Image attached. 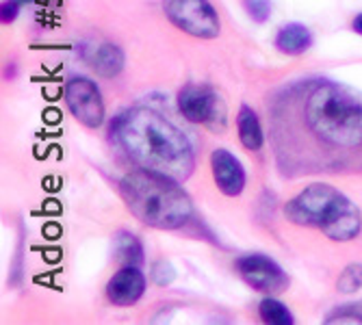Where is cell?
<instances>
[{"label": "cell", "instance_id": "1", "mask_svg": "<svg viewBox=\"0 0 362 325\" xmlns=\"http://www.w3.org/2000/svg\"><path fill=\"white\" fill-rule=\"evenodd\" d=\"M267 111L282 176L362 172V91L330 78H304L282 87Z\"/></svg>", "mask_w": 362, "mask_h": 325}, {"label": "cell", "instance_id": "2", "mask_svg": "<svg viewBox=\"0 0 362 325\" xmlns=\"http://www.w3.org/2000/svg\"><path fill=\"white\" fill-rule=\"evenodd\" d=\"M119 150L141 170L185 182L195 170V150L182 130L148 107L119 113L111 126Z\"/></svg>", "mask_w": 362, "mask_h": 325}, {"label": "cell", "instance_id": "3", "mask_svg": "<svg viewBox=\"0 0 362 325\" xmlns=\"http://www.w3.org/2000/svg\"><path fill=\"white\" fill-rule=\"evenodd\" d=\"M119 195L128 211L156 230H178L193 217V202L180 180L137 167L119 180Z\"/></svg>", "mask_w": 362, "mask_h": 325}, {"label": "cell", "instance_id": "4", "mask_svg": "<svg viewBox=\"0 0 362 325\" xmlns=\"http://www.w3.org/2000/svg\"><path fill=\"white\" fill-rule=\"evenodd\" d=\"M168 20L197 40H215L221 30L217 9L209 0H163Z\"/></svg>", "mask_w": 362, "mask_h": 325}, {"label": "cell", "instance_id": "5", "mask_svg": "<svg viewBox=\"0 0 362 325\" xmlns=\"http://www.w3.org/2000/svg\"><path fill=\"white\" fill-rule=\"evenodd\" d=\"M341 198H343V193L334 189L332 184L315 182L286 202L284 215L295 225L321 228V223L325 221V217L330 215V211L337 206Z\"/></svg>", "mask_w": 362, "mask_h": 325}, {"label": "cell", "instance_id": "6", "mask_svg": "<svg viewBox=\"0 0 362 325\" xmlns=\"http://www.w3.org/2000/svg\"><path fill=\"white\" fill-rule=\"evenodd\" d=\"M178 111L191 124H202L211 130H221L226 124V107L219 93L209 85L189 83L178 91Z\"/></svg>", "mask_w": 362, "mask_h": 325}, {"label": "cell", "instance_id": "7", "mask_svg": "<svg viewBox=\"0 0 362 325\" xmlns=\"http://www.w3.org/2000/svg\"><path fill=\"white\" fill-rule=\"evenodd\" d=\"M65 105L74 119L87 128H100L105 122V100L98 85L87 76H72L65 81L63 89Z\"/></svg>", "mask_w": 362, "mask_h": 325}, {"label": "cell", "instance_id": "8", "mask_svg": "<svg viewBox=\"0 0 362 325\" xmlns=\"http://www.w3.org/2000/svg\"><path fill=\"white\" fill-rule=\"evenodd\" d=\"M237 271L247 286H252L258 292H269V295L286 290L291 284L288 273L272 256L260 254V252L243 254L237 260Z\"/></svg>", "mask_w": 362, "mask_h": 325}, {"label": "cell", "instance_id": "9", "mask_svg": "<svg viewBox=\"0 0 362 325\" xmlns=\"http://www.w3.org/2000/svg\"><path fill=\"white\" fill-rule=\"evenodd\" d=\"M211 170L217 189L228 195V198H237L243 193L247 184V174L245 167L241 165V160L226 148H217L211 154Z\"/></svg>", "mask_w": 362, "mask_h": 325}, {"label": "cell", "instance_id": "10", "mask_svg": "<svg viewBox=\"0 0 362 325\" xmlns=\"http://www.w3.org/2000/svg\"><path fill=\"white\" fill-rule=\"evenodd\" d=\"M360 230H362V213L347 195H343V198L337 202V206L330 211V215H327L325 221L321 223V232L337 243L356 239L360 235Z\"/></svg>", "mask_w": 362, "mask_h": 325}, {"label": "cell", "instance_id": "11", "mask_svg": "<svg viewBox=\"0 0 362 325\" xmlns=\"http://www.w3.org/2000/svg\"><path fill=\"white\" fill-rule=\"evenodd\" d=\"M146 273L141 267L124 265L107 284V300L113 306H135L146 292Z\"/></svg>", "mask_w": 362, "mask_h": 325}, {"label": "cell", "instance_id": "12", "mask_svg": "<svg viewBox=\"0 0 362 325\" xmlns=\"http://www.w3.org/2000/svg\"><path fill=\"white\" fill-rule=\"evenodd\" d=\"M276 48L282 52V54H288V57H298V54H304L310 44H313V32L308 26L300 24V22H291V24H284L278 35H276Z\"/></svg>", "mask_w": 362, "mask_h": 325}, {"label": "cell", "instance_id": "13", "mask_svg": "<svg viewBox=\"0 0 362 325\" xmlns=\"http://www.w3.org/2000/svg\"><path fill=\"white\" fill-rule=\"evenodd\" d=\"M237 133L241 146L250 152H258L265 146V130H262V124L250 105H241L237 113Z\"/></svg>", "mask_w": 362, "mask_h": 325}, {"label": "cell", "instance_id": "14", "mask_svg": "<svg viewBox=\"0 0 362 325\" xmlns=\"http://www.w3.org/2000/svg\"><path fill=\"white\" fill-rule=\"evenodd\" d=\"M91 65H93L95 74H100L103 78H115L117 74H122L124 65H126L124 50L115 44H103L93 52Z\"/></svg>", "mask_w": 362, "mask_h": 325}, {"label": "cell", "instance_id": "15", "mask_svg": "<svg viewBox=\"0 0 362 325\" xmlns=\"http://www.w3.org/2000/svg\"><path fill=\"white\" fill-rule=\"evenodd\" d=\"M113 252L122 265H135L141 267L146 263V252L141 241L128 230H119L113 239Z\"/></svg>", "mask_w": 362, "mask_h": 325}, {"label": "cell", "instance_id": "16", "mask_svg": "<svg viewBox=\"0 0 362 325\" xmlns=\"http://www.w3.org/2000/svg\"><path fill=\"white\" fill-rule=\"evenodd\" d=\"M258 314L260 319L269 323V325H293L295 319L291 314V310L276 297H265L258 304Z\"/></svg>", "mask_w": 362, "mask_h": 325}, {"label": "cell", "instance_id": "17", "mask_svg": "<svg viewBox=\"0 0 362 325\" xmlns=\"http://www.w3.org/2000/svg\"><path fill=\"white\" fill-rule=\"evenodd\" d=\"M337 288L343 295H354V292H358L362 288V265L360 263L347 265L337 280Z\"/></svg>", "mask_w": 362, "mask_h": 325}, {"label": "cell", "instance_id": "18", "mask_svg": "<svg viewBox=\"0 0 362 325\" xmlns=\"http://www.w3.org/2000/svg\"><path fill=\"white\" fill-rule=\"evenodd\" d=\"M243 7L247 16L258 24L267 22L272 18V0H243Z\"/></svg>", "mask_w": 362, "mask_h": 325}, {"label": "cell", "instance_id": "19", "mask_svg": "<svg viewBox=\"0 0 362 325\" xmlns=\"http://www.w3.org/2000/svg\"><path fill=\"white\" fill-rule=\"evenodd\" d=\"M152 280L158 284V286H168L174 282L176 278V269L172 267V263H168V260H158V263L152 265V271H150Z\"/></svg>", "mask_w": 362, "mask_h": 325}, {"label": "cell", "instance_id": "20", "mask_svg": "<svg viewBox=\"0 0 362 325\" xmlns=\"http://www.w3.org/2000/svg\"><path fill=\"white\" fill-rule=\"evenodd\" d=\"M325 323H362V314L358 312L356 306H343L337 308L334 314L325 317Z\"/></svg>", "mask_w": 362, "mask_h": 325}, {"label": "cell", "instance_id": "21", "mask_svg": "<svg viewBox=\"0 0 362 325\" xmlns=\"http://www.w3.org/2000/svg\"><path fill=\"white\" fill-rule=\"evenodd\" d=\"M22 7H24L22 0H5V3H3V11H0V16H3V22L5 24H11L18 18V13H20Z\"/></svg>", "mask_w": 362, "mask_h": 325}, {"label": "cell", "instance_id": "22", "mask_svg": "<svg viewBox=\"0 0 362 325\" xmlns=\"http://www.w3.org/2000/svg\"><path fill=\"white\" fill-rule=\"evenodd\" d=\"M351 28L358 32V35H362V13H358V16L354 18V22H351Z\"/></svg>", "mask_w": 362, "mask_h": 325}]
</instances>
